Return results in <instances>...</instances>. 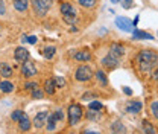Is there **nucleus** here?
<instances>
[{"mask_svg": "<svg viewBox=\"0 0 158 134\" xmlns=\"http://www.w3.org/2000/svg\"><path fill=\"white\" fill-rule=\"evenodd\" d=\"M137 64L143 75H149L157 67V55L152 50H141L137 55Z\"/></svg>", "mask_w": 158, "mask_h": 134, "instance_id": "1", "label": "nucleus"}, {"mask_svg": "<svg viewBox=\"0 0 158 134\" xmlns=\"http://www.w3.org/2000/svg\"><path fill=\"white\" fill-rule=\"evenodd\" d=\"M59 11H61V15H62L64 21L69 23V24H73L78 19V12H76L75 6H72L70 3H61Z\"/></svg>", "mask_w": 158, "mask_h": 134, "instance_id": "2", "label": "nucleus"}, {"mask_svg": "<svg viewBox=\"0 0 158 134\" xmlns=\"http://www.w3.org/2000/svg\"><path fill=\"white\" fill-rule=\"evenodd\" d=\"M31 3H32L35 14L40 17H44L52 6V0H31Z\"/></svg>", "mask_w": 158, "mask_h": 134, "instance_id": "3", "label": "nucleus"}, {"mask_svg": "<svg viewBox=\"0 0 158 134\" xmlns=\"http://www.w3.org/2000/svg\"><path fill=\"white\" fill-rule=\"evenodd\" d=\"M69 125L75 127L76 123H79V120L82 119V107L79 104H73L69 107Z\"/></svg>", "mask_w": 158, "mask_h": 134, "instance_id": "4", "label": "nucleus"}, {"mask_svg": "<svg viewBox=\"0 0 158 134\" xmlns=\"http://www.w3.org/2000/svg\"><path fill=\"white\" fill-rule=\"evenodd\" d=\"M75 76H76L78 81L85 82V81H90V79L93 78V72H91V69H90L88 66H79L78 69H76Z\"/></svg>", "mask_w": 158, "mask_h": 134, "instance_id": "5", "label": "nucleus"}, {"mask_svg": "<svg viewBox=\"0 0 158 134\" xmlns=\"http://www.w3.org/2000/svg\"><path fill=\"white\" fill-rule=\"evenodd\" d=\"M21 73H23V76H26V78L35 76V75H37V67H35V64H34L32 61L26 59L24 63H21Z\"/></svg>", "mask_w": 158, "mask_h": 134, "instance_id": "6", "label": "nucleus"}, {"mask_svg": "<svg viewBox=\"0 0 158 134\" xmlns=\"http://www.w3.org/2000/svg\"><path fill=\"white\" fill-rule=\"evenodd\" d=\"M116 26L118 29H122L123 32H132L134 31V24L128 17H117L116 19Z\"/></svg>", "mask_w": 158, "mask_h": 134, "instance_id": "7", "label": "nucleus"}, {"mask_svg": "<svg viewBox=\"0 0 158 134\" xmlns=\"http://www.w3.org/2000/svg\"><path fill=\"white\" fill-rule=\"evenodd\" d=\"M102 66L103 67H106V69H116L118 66V58H116L114 55H111V54H108L106 57L102 58Z\"/></svg>", "mask_w": 158, "mask_h": 134, "instance_id": "8", "label": "nucleus"}, {"mask_svg": "<svg viewBox=\"0 0 158 134\" xmlns=\"http://www.w3.org/2000/svg\"><path fill=\"white\" fill-rule=\"evenodd\" d=\"M47 116H49V113H47V111H40L38 115L35 116V119H34V127H35L37 130L43 128V127H46Z\"/></svg>", "mask_w": 158, "mask_h": 134, "instance_id": "9", "label": "nucleus"}, {"mask_svg": "<svg viewBox=\"0 0 158 134\" xmlns=\"http://www.w3.org/2000/svg\"><path fill=\"white\" fill-rule=\"evenodd\" d=\"M141 107H143V104L140 101H129L126 104V111L131 113V115H137L141 111Z\"/></svg>", "mask_w": 158, "mask_h": 134, "instance_id": "10", "label": "nucleus"}, {"mask_svg": "<svg viewBox=\"0 0 158 134\" xmlns=\"http://www.w3.org/2000/svg\"><path fill=\"white\" fill-rule=\"evenodd\" d=\"M73 58L76 59V61H90L91 59V52L88 50V49H81V50H76L75 54H73Z\"/></svg>", "mask_w": 158, "mask_h": 134, "instance_id": "11", "label": "nucleus"}, {"mask_svg": "<svg viewBox=\"0 0 158 134\" xmlns=\"http://www.w3.org/2000/svg\"><path fill=\"white\" fill-rule=\"evenodd\" d=\"M14 57H15L17 63H24L26 59H29V50H26L24 47H17Z\"/></svg>", "mask_w": 158, "mask_h": 134, "instance_id": "12", "label": "nucleus"}, {"mask_svg": "<svg viewBox=\"0 0 158 134\" xmlns=\"http://www.w3.org/2000/svg\"><path fill=\"white\" fill-rule=\"evenodd\" d=\"M110 54H111V55H114L116 58L123 57V54H125V47H123L122 44L114 43V44H111V47H110Z\"/></svg>", "mask_w": 158, "mask_h": 134, "instance_id": "13", "label": "nucleus"}, {"mask_svg": "<svg viewBox=\"0 0 158 134\" xmlns=\"http://www.w3.org/2000/svg\"><path fill=\"white\" fill-rule=\"evenodd\" d=\"M17 122H19V128L21 130V131H29V130H31V120H29L27 116L23 115Z\"/></svg>", "mask_w": 158, "mask_h": 134, "instance_id": "14", "label": "nucleus"}, {"mask_svg": "<svg viewBox=\"0 0 158 134\" xmlns=\"http://www.w3.org/2000/svg\"><path fill=\"white\" fill-rule=\"evenodd\" d=\"M55 90H56V87H55L53 78L46 79V81H44V93H47V95H53V93H55Z\"/></svg>", "mask_w": 158, "mask_h": 134, "instance_id": "15", "label": "nucleus"}, {"mask_svg": "<svg viewBox=\"0 0 158 134\" xmlns=\"http://www.w3.org/2000/svg\"><path fill=\"white\" fill-rule=\"evenodd\" d=\"M132 38L135 40H154V37L151 35V34H148V32H144V31H132Z\"/></svg>", "mask_w": 158, "mask_h": 134, "instance_id": "16", "label": "nucleus"}, {"mask_svg": "<svg viewBox=\"0 0 158 134\" xmlns=\"http://www.w3.org/2000/svg\"><path fill=\"white\" fill-rule=\"evenodd\" d=\"M14 8L19 11V12H24L29 6V0H14Z\"/></svg>", "mask_w": 158, "mask_h": 134, "instance_id": "17", "label": "nucleus"}, {"mask_svg": "<svg viewBox=\"0 0 158 134\" xmlns=\"http://www.w3.org/2000/svg\"><path fill=\"white\" fill-rule=\"evenodd\" d=\"M0 75L3 78H11L12 76V69L6 63H0Z\"/></svg>", "mask_w": 158, "mask_h": 134, "instance_id": "18", "label": "nucleus"}, {"mask_svg": "<svg viewBox=\"0 0 158 134\" xmlns=\"http://www.w3.org/2000/svg\"><path fill=\"white\" fill-rule=\"evenodd\" d=\"M0 92H3V93H11V92H14V84H11L9 81H2V82H0Z\"/></svg>", "mask_w": 158, "mask_h": 134, "instance_id": "19", "label": "nucleus"}, {"mask_svg": "<svg viewBox=\"0 0 158 134\" xmlns=\"http://www.w3.org/2000/svg\"><path fill=\"white\" fill-rule=\"evenodd\" d=\"M55 54H56L55 46H47V47H44V50H43V55H44L46 59H52V58L55 57Z\"/></svg>", "mask_w": 158, "mask_h": 134, "instance_id": "20", "label": "nucleus"}, {"mask_svg": "<svg viewBox=\"0 0 158 134\" xmlns=\"http://www.w3.org/2000/svg\"><path fill=\"white\" fill-rule=\"evenodd\" d=\"M56 127V119L53 117V115H49L47 116V122H46V128L47 131H53Z\"/></svg>", "mask_w": 158, "mask_h": 134, "instance_id": "21", "label": "nucleus"}, {"mask_svg": "<svg viewBox=\"0 0 158 134\" xmlns=\"http://www.w3.org/2000/svg\"><path fill=\"white\" fill-rule=\"evenodd\" d=\"M111 131L113 133H125L126 131V128H125V125L122 123V122H114L113 123V127H111Z\"/></svg>", "mask_w": 158, "mask_h": 134, "instance_id": "22", "label": "nucleus"}, {"mask_svg": "<svg viewBox=\"0 0 158 134\" xmlns=\"http://www.w3.org/2000/svg\"><path fill=\"white\" fill-rule=\"evenodd\" d=\"M78 3L82 8H93V6H96L98 0H78Z\"/></svg>", "mask_w": 158, "mask_h": 134, "instance_id": "23", "label": "nucleus"}, {"mask_svg": "<svg viewBox=\"0 0 158 134\" xmlns=\"http://www.w3.org/2000/svg\"><path fill=\"white\" fill-rule=\"evenodd\" d=\"M96 78H98V81L100 82V84H102V85H103V87H105V85L108 84V79H106V75H105V73H103L102 70H98V72H96Z\"/></svg>", "mask_w": 158, "mask_h": 134, "instance_id": "24", "label": "nucleus"}, {"mask_svg": "<svg viewBox=\"0 0 158 134\" xmlns=\"http://www.w3.org/2000/svg\"><path fill=\"white\" fill-rule=\"evenodd\" d=\"M143 131L144 133H149V134H155L157 131H155V128L149 123V122H143Z\"/></svg>", "mask_w": 158, "mask_h": 134, "instance_id": "25", "label": "nucleus"}, {"mask_svg": "<svg viewBox=\"0 0 158 134\" xmlns=\"http://www.w3.org/2000/svg\"><path fill=\"white\" fill-rule=\"evenodd\" d=\"M87 117H88L90 120H98L99 117H100V113H99V110H90V111L87 113Z\"/></svg>", "mask_w": 158, "mask_h": 134, "instance_id": "26", "label": "nucleus"}, {"mask_svg": "<svg viewBox=\"0 0 158 134\" xmlns=\"http://www.w3.org/2000/svg\"><path fill=\"white\" fill-rule=\"evenodd\" d=\"M53 82H55V87H56V89H62V87L65 85L64 78H61V76H53Z\"/></svg>", "mask_w": 158, "mask_h": 134, "instance_id": "27", "label": "nucleus"}, {"mask_svg": "<svg viewBox=\"0 0 158 134\" xmlns=\"http://www.w3.org/2000/svg\"><path fill=\"white\" fill-rule=\"evenodd\" d=\"M31 92H32V97H34V99H43V96H44V92L40 90L38 87H35V89L31 90Z\"/></svg>", "mask_w": 158, "mask_h": 134, "instance_id": "28", "label": "nucleus"}, {"mask_svg": "<svg viewBox=\"0 0 158 134\" xmlns=\"http://www.w3.org/2000/svg\"><path fill=\"white\" fill-rule=\"evenodd\" d=\"M53 117L56 119V122H62L64 120V111L59 108V110H56L55 113H53Z\"/></svg>", "mask_w": 158, "mask_h": 134, "instance_id": "29", "label": "nucleus"}, {"mask_svg": "<svg viewBox=\"0 0 158 134\" xmlns=\"http://www.w3.org/2000/svg\"><path fill=\"white\" fill-rule=\"evenodd\" d=\"M88 108H90V110H100V108H102V104H100L99 101H93V102H90Z\"/></svg>", "mask_w": 158, "mask_h": 134, "instance_id": "30", "label": "nucleus"}, {"mask_svg": "<svg viewBox=\"0 0 158 134\" xmlns=\"http://www.w3.org/2000/svg\"><path fill=\"white\" fill-rule=\"evenodd\" d=\"M120 2H122V6H123L125 9H131L132 5H134V3H132L134 0H120Z\"/></svg>", "mask_w": 158, "mask_h": 134, "instance_id": "31", "label": "nucleus"}, {"mask_svg": "<svg viewBox=\"0 0 158 134\" xmlns=\"http://www.w3.org/2000/svg\"><path fill=\"white\" fill-rule=\"evenodd\" d=\"M21 116H23V111H21V110H15V111H12L11 119H12V120H19Z\"/></svg>", "mask_w": 158, "mask_h": 134, "instance_id": "32", "label": "nucleus"}, {"mask_svg": "<svg viewBox=\"0 0 158 134\" xmlns=\"http://www.w3.org/2000/svg\"><path fill=\"white\" fill-rule=\"evenodd\" d=\"M151 110H152V115H154V117H158V104H157V101H154V102H152Z\"/></svg>", "mask_w": 158, "mask_h": 134, "instance_id": "33", "label": "nucleus"}, {"mask_svg": "<svg viewBox=\"0 0 158 134\" xmlns=\"http://www.w3.org/2000/svg\"><path fill=\"white\" fill-rule=\"evenodd\" d=\"M35 87H38L37 82H26V84H24V89H26V90H34Z\"/></svg>", "mask_w": 158, "mask_h": 134, "instance_id": "34", "label": "nucleus"}, {"mask_svg": "<svg viewBox=\"0 0 158 134\" xmlns=\"http://www.w3.org/2000/svg\"><path fill=\"white\" fill-rule=\"evenodd\" d=\"M5 12H6V5L3 0H0V15H3Z\"/></svg>", "mask_w": 158, "mask_h": 134, "instance_id": "35", "label": "nucleus"}, {"mask_svg": "<svg viewBox=\"0 0 158 134\" xmlns=\"http://www.w3.org/2000/svg\"><path fill=\"white\" fill-rule=\"evenodd\" d=\"M26 41H27V43H31V44H35V43H37V37H35V35L26 37Z\"/></svg>", "mask_w": 158, "mask_h": 134, "instance_id": "36", "label": "nucleus"}, {"mask_svg": "<svg viewBox=\"0 0 158 134\" xmlns=\"http://www.w3.org/2000/svg\"><path fill=\"white\" fill-rule=\"evenodd\" d=\"M123 92H125V93H126L128 96L132 95V90H131V89H128V87H123Z\"/></svg>", "mask_w": 158, "mask_h": 134, "instance_id": "37", "label": "nucleus"}, {"mask_svg": "<svg viewBox=\"0 0 158 134\" xmlns=\"http://www.w3.org/2000/svg\"><path fill=\"white\" fill-rule=\"evenodd\" d=\"M120 0H111V3H118Z\"/></svg>", "mask_w": 158, "mask_h": 134, "instance_id": "38", "label": "nucleus"}]
</instances>
